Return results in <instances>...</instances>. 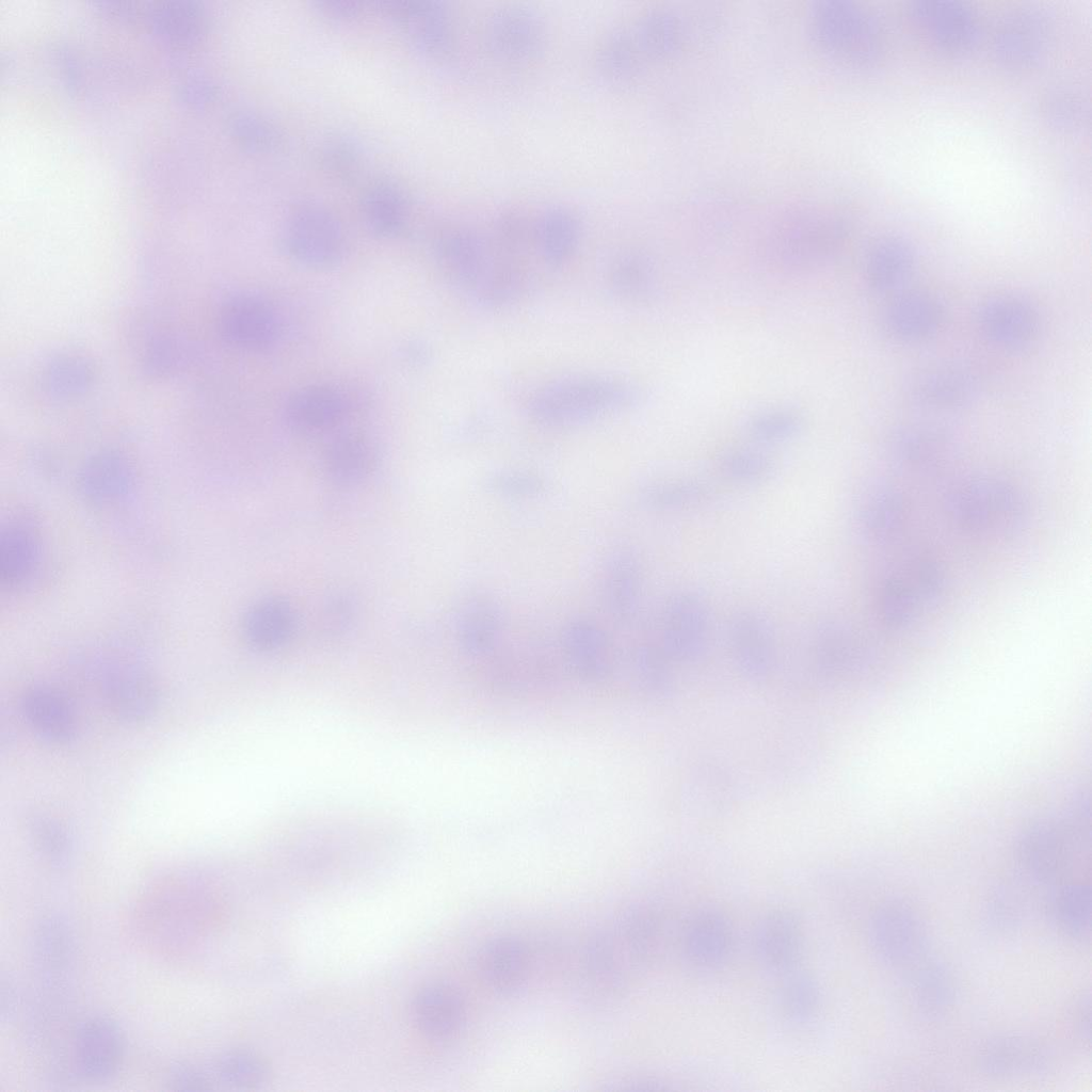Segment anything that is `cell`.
<instances>
[{"mask_svg": "<svg viewBox=\"0 0 1092 1092\" xmlns=\"http://www.w3.org/2000/svg\"><path fill=\"white\" fill-rule=\"evenodd\" d=\"M1091 820L1083 805L1030 829L1019 840L1016 854L1023 870L1033 880L1050 885L1070 881L1076 867L1090 858Z\"/></svg>", "mask_w": 1092, "mask_h": 1092, "instance_id": "6da1fadb", "label": "cell"}, {"mask_svg": "<svg viewBox=\"0 0 1092 1092\" xmlns=\"http://www.w3.org/2000/svg\"><path fill=\"white\" fill-rule=\"evenodd\" d=\"M629 384L605 376H577L551 383L531 399L529 410L547 423H572L625 408L636 402Z\"/></svg>", "mask_w": 1092, "mask_h": 1092, "instance_id": "7a4b0ae2", "label": "cell"}, {"mask_svg": "<svg viewBox=\"0 0 1092 1092\" xmlns=\"http://www.w3.org/2000/svg\"><path fill=\"white\" fill-rule=\"evenodd\" d=\"M947 511L956 524L978 533H1010L1025 519L1022 494L1009 483L991 477L959 482L947 496Z\"/></svg>", "mask_w": 1092, "mask_h": 1092, "instance_id": "3957f363", "label": "cell"}, {"mask_svg": "<svg viewBox=\"0 0 1092 1092\" xmlns=\"http://www.w3.org/2000/svg\"><path fill=\"white\" fill-rule=\"evenodd\" d=\"M869 938L876 954L889 967L911 970L927 958L926 928L904 901L889 900L877 908L869 922Z\"/></svg>", "mask_w": 1092, "mask_h": 1092, "instance_id": "277c9868", "label": "cell"}, {"mask_svg": "<svg viewBox=\"0 0 1092 1092\" xmlns=\"http://www.w3.org/2000/svg\"><path fill=\"white\" fill-rule=\"evenodd\" d=\"M282 242L295 260L314 268L336 263L344 251V236L337 218L316 203L296 206L286 220Z\"/></svg>", "mask_w": 1092, "mask_h": 1092, "instance_id": "5b68a950", "label": "cell"}, {"mask_svg": "<svg viewBox=\"0 0 1092 1092\" xmlns=\"http://www.w3.org/2000/svg\"><path fill=\"white\" fill-rule=\"evenodd\" d=\"M1049 22L1037 9H1021L1008 14L997 26L992 50L998 64L1022 73L1044 59L1049 45Z\"/></svg>", "mask_w": 1092, "mask_h": 1092, "instance_id": "8992f818", "label": "cell"}, {"mask_svg": "<svg viewBox=\"0 0 1092 1092\" xmlns=\"http://www.w3.org/2000/svg\"><path fill=\"white\" fill-rule=\"evenodd\" d=\"M910 17L921 35L949 54L969 51L978 38V20L971 9L957 0H916Z\"/></svg>", "mask_w": 1092, "mask_h": 1092, "instance_id": "52a82bcc", "label": "cell"}, {"mask_svg": "<svg viewBox=\"0 0 1092 1092\" xmlns=\"http://www.w3.org/2000/svg\"><path fill=\"white\" fill-rule=\"evenodd\" d=\"M486 43L500 60L524 63L544 50L546 30L542 18L531 9L503 6L492 14L486 25Z\"/></svg>", "mask_w": 1092, "mask_h": 1092, "instance_id": "ba28073f", "label": "cell"}, {"mask_svg": "<svg viewBox=\"0 0 1092 1092\" xmlns=\"http://www.w3.org/2000/svg\"><path fill=\"white\" fill-rule=\"evenodd\" d=\"M1048 1046L1022 1034H1003L985 1041L976 1054L978 1071L993 1078H1012L1044 1073L1051 1063Z\"/></svg>", "mask_w": 1092, "mask_h": 1092, "instance_id": "9c48e42d", "label": "cell"}, {"mask_svg": "<svg viewBox=\"0 0 1092 1092\" xmlns=\"http://www.w3.org/2000/svg\"><path fill=\"white\" fill-rule=\"evenodd\" d=\"M125 1042L118 1025L106 1016L84 1021L75 1033L74 1059L82 1076L105 1080L117 1073L124 1059Z\"/></svg>", "mask_w": 1092, "mask_h": 1092, "instance_id": "30bf717a", "label": "cell"}, {"mask_svg": "<svg viewBox=\"0 0 1092 1092\" xmlns=\"http://www.w3.org/2000/svg\"><path fill=\"white\" fill-rule=\"evenodd\" d=\"M382 9L404 30L415 47L431 55L448 51L453 26L446 4L435 0L384 1Z\"/></svg>", "mask_w": 1092, "mask_h": 1092, "instance_id": "8fae6325", "label": "cell"}, {"mask_svg": "<svg viewBox=\"0 0 1092 1092\" xmlns=\"http://www.w3.org/2000/svg\"><path fill=\"white\" fill-rule=\"evenodd\" d=\"M711 612L707 600L694 590L673 594L664 608L663 630L668 648L681 657L697 654L710 629Z\"/></svg>", "mask_w": 1092, "mask_h": 1092, "instance_id": "7c38bea8", "label": "cell"}, {"mask_svg": "<svg viewBox=\"0 0 1092 1092\" xmlns=\"http://www.w3.org/2000/svg\"><path fill=\"white\" fill-rule=\"evenodd\" d=\"M804 932L798 915L787 908L773 909L759 920L754 947L760 963L773 971L793 970L802 956Z\"/></svg>", "mask_w": 1092, "mask_h": 1092, "instance_id": "4fadbf2b", "label": "cell"}, {"mask_svg": "<svg viewBox=\"0 0 1092 1092\" xmlns=\"http://www.w3.org/2000/svg\"><path fill=\"white\" fill-rule=\"evenodd\" d=\"M220 330L229 343L259 350L274 342L278 334V321L274 310L263 300L254 295H238L223 306Z\"/></svg>", "mask_w": 1092, "mask_h": 1092, "instance_id": "5bb4252c", "label": "cell"}, {"mask_svg": "<svg viewBox=\"0 0 1092 1092\" xmlns=\"http://www.w3.org/2000/svg\"><path fill=\"white\" fill-rule=\"evenodd\" d=\"M735 944L734 928L728 917L719 910L696 912L684 927L681 945L687 959L697 967L714 968L732 954Z\"/></svg>", "mask_w": 1092, "mask_h": 1092, "instance_id": "9a60e30c", "label": "cell"}, {"mask_svg": "<svg viewBox=\"0 0 1092 1092\" xmlns=\"http://www.w3.org/2000/svg\"><path fill=\"white\" fill-rule=\"evenodd\" d=\"M413 1018L429 1039L444 1041L457 1034L465 1024L466 1007L461 994L446 983H431L415 996Z\"/></svg>", "mask_w": 1092, "mask_h": 1092, "instance_id": "2e32d148", "label": "cell"}, {"mask_svg": "<svg viewBox=\"0 0 1092 1092\" xmlns=\"http://www.w3.org/2000/svg\"><path fill=\"white\" fill-rule=\"evenodd\" d=\"M840 221L808 222L782 234L775 254L787 267H807L833 254L847 236Z\"/></svg>", "mask_w": 1092, "mask_h": 1092, "instance_id": "e0dca14e", "label": "cell"}, {"mask_svg": "<svg viewBox=\"0 0 1092 1092\" xmlns=\"http://www.w3.org/2000/svg\"><path fill=\"white\" fill-rule=\"evenodd\" d=\"M103 691L111 710L124 721H143L158 705L157 684L138 667L124 665L112 670L106 676Z\"/></svg>", "mask_w": 1092, "mask_h": 1092, "instance_id": "ac0fdd59", "label": "cell"}, {"mask_svg": "<svg viewBox=\"0 0 1092 1092\" xmlns=\"http://www.w3.org/2000/svg\"><path fill=\"white\" fill-rule=\"evenodd\" d=\"M982 332L993 342L1017 348L1028 343L1038 331V315L1026 301L1015 296H999L987 301L980 309Z\"/></svg>", "mask_w": 1092, "mask_h": 1092, "instance_id": "d6986e66", "label": "cell"}, {"mask_svg": "<svg viewBox=\"0 0 1092 1092\" xmlns=\"http://www.w3.org/2000/svg\"><path fill=\"white\" fill-rule=\"evenodd\" d=\"M21 711L30 727L47 741L65 743L76 735L75 710L68 698L53 688L29 689L22 696Z\"/></svg>", "mask_w": 1092, "mask_h": 1092, "instance_id": "ffe728a7", "label": "cell"}, {"mask_svg": "<svg viewBox=\"0 0 1092 1092\" xmlns=\"http://www.w3.org/2000/svg\"><path fill=\"white\" fill-rule=\"evenodd\" d=\"M829 30L835 44L852 60L868 64L883 52V37L877 22L851 4H838L829 12Z\"/></svg>", "mask_w": 1092, "mask_h": 1092, "instance_id": "44dd1931", "label": "cell"}, {"mask_svg": "<svg viewBox=\"0 0 1092 1092\" xmlns=\"http://www.w3.org/2000/svg\"><path fill=\"white\" fill-rule=\"evenodd\" d=\"M133 482V470L127 459L112 451L93 455L78 478L81 495L99 505L121 501L131 492Z\"/></svg>", "mask_w": 1092, "mask_h": 1092, "instance_id": "7402d4cb", "label": "cell"}, {"mask_svg": "<svg viewBox=\"0 0 1092 1092\" xmlns=\"http://www.w3.org/2000/svg\"><path fill=\"white\" fill-rule=\"evenodd\" d=\"M435 247L441 266L459 283L477 287L486 275V246L476 230L449 227L439 235Z\"/></svg>", "mask_w": 1092, "mask_h": 1092, "instance_id": "603a6c76", "label": "cell"}, {"mask_svg": "<svg viewBox=\"0 0 1092 1092\" xmlns=\"http://www.w3.org/2000/svg\"><path fill=\"white\" fill-rule=\"evenodd\" d=\"M530 966L528 948L514 937H501L488 943L478 961L484 983L500 993L519 989L529 976Z\"/></svg>", "mask_w": 1092, "mask_h": 1092, "instance_id": "cb8c5ba5", "label": "cell"}, {"mask_svg": "<svg viewBox=\"0 0 1092 1092\" xmlns=\"http://www.w3.org/2000/svg\"><path fill=\"white\" fill-rule=\"evenodd\" d=\"M973 373L960 366H942L924 372L913 384V397L921 405L952 410L969 404L977 395Z\"/></svg>", "mask_w": 1092, "mask_h": 1092, "instance_id": "d4e9b609", "label": "cell"}, {"mask_svg": "<svg viewBox=\"0 0 1092 1092\" xmlns=\"http://www.w3.org/2000/svg\"><path fill=\"white\" fill-rule=\"evenodd\" d=\"M347 411V401L338 389L317 385L296 391L287 402L286 419L299 431L317 432L338 423Z\"/></svg>", "mask_w": 1092, "mask_h": 1092, "instance_id": "484cf974", "label": "cell"}, {"mask_svg": "<svg viewBox=\"0 0 1092 1092\" xmlns=\"http://www.w3.org/2000/svg\"><path fill=\"white\" fill-rule=\"evenodd\" d=\"M942 320V305L934 296L924 292L899 296L885 314L888 333L903 341H917L931 336Z\"/></svg>", "mask_w": 1092, "mask_h": 1092, "instance_id": "4316f807", "label": "cell"}, {"mask_svg": "<svg viewBox=\"0 0 1092 1092\" xmlns=\"http://www.w3.org/2000/svg\"><path fill=\"white\" fill-rule=\"evenodd\" d=\"M910 973L911 995L920 1014L930 1019L945 1016L957 999L951 970L944 963L926 958Z\"/></svg>", "mask_w": 1092, "mask_h": 1092, "instance_id": "83f0119b", "label": "cell"}, {"mask_svg": "<svg viewBox=\"0 0 1092 1092\" xmlns=\"http://www.w3.org/2000/svg\"><path fill=\"white\" fill-rule=\"evenodd\" d=\"M640 968L653 964L667 941V917L652 905L630 910L615 924Z\"/></svg>", "mask_w": 1092, "mask_h": 1092, "instance_id": "f1b7e54d", "label": "cell"}, {"mask_svg": "<svg viewBox=\"0 0 1092 1092\" xmlns=\"http://www.w3.org/2000/svg\"><path fill=\"white\" fill-rule=\"evenodd\" d=\"M39 544L33 530L20 523H10L1 531L0 579L12 590L23 585L36 571Z\"/></svg>", "mask_w": 1092, "mask_h": 1092, "instance_id": "f546056e", "label": "cell"}, {"mask_svg": "<svg viewBox=\"0 0 1092 1092\" xmlns=\"http://www.w3.org/2000/svg\"><path fill=\"white\" fill-rule=\"evenodd\" d=\"M295 615L292 607L279 598H269L253 606L246 613L243 629L256 648L269 651L284 644L292 635Z\"/></svg>", "mask_w": 1092, "mask_h": 1092, "instance_id": "4dcf8cb0", "label": "cell"}, {"mask_svg": "<svg viewBox=\"0 0 1092 1092\" xmlns=\"http://www.w3.org/2000/svg\"><path fill=\"white\" fill-rule=\"evenodd\" d=\"M729 635L739 659L746 665L760 668L771 659L773 630L760 611L743 609L732 616Z\"/></svg>", "mask_w": 1092, "mask_h": 1092, "instance_id": "1f68e13d", "label": "cell"}, {"mask_svg": "<svg viewBox=\"0 0 1092 1092\" xmlns=\"http://www.w3.org/2000/svg\"><path fill=\"white\" fill-rule=\"evenodd\" d=\"M362 211L369 228L382 237L398 235L408 215V204L397 186L381 181L371 184L362 198Z\"/></svg>", "mask_w": 1092, "mask_h": 1092, "instance_id": "d6a6232c", "label": "cell"}, {"mask_svg": "<svg viewBox=\"0 0 1092 1092\" xmlns=\"http://www.w3.org/2000/svg\"><path fill=\"white\" fill-rule=\"evenodd\" d=\"M913 263L914 253L905 240L899 237L883 238L869 253L867 279L879 291L893 290L908 278Z\"/></svg>", "mask_w": 1092, "mask_h": 1092, "instance_id": "836d02e7", "label": "cell"}, {"mask_svg": "<svg viewBox=\"0 0 1092 1092\" xmlns=\"http://www.w3.org/2000/svg\"><path fill=\"white\" fill-rule=\"evenodd\" d=\"M580 235L577 216L567 208L545 210L533 228L543 257L552 264L565 261L575 251Z\"/></svg>", "mask_w": 1092, "mask_h": 1092, "instance_id": "e575fe53", "label": "cell"}, {"mask_svg": "<svg viewBox=\"0 0 1092 1092\" xmlns=\"http://www.w3.org/2000/svg\"><path fill=\"white\" fill-rule=\"evenodd\" d=\"M640 48L624 29L615 28L604 35L595 52L598 75L611 85L628 83L637 74Z\"/></svg>", "mask_w": 1092, "mask_h": 1092, "instance_id": "d590c367", "label": "cell"}, {"mask_svg": "<svg viewBox=\"0 0 1092 1092\" xmlns=\"http://www.w3.org/2000/svg\"><path fill=\"white\" fill-rule=\"evenodd\" d=\"M1050 913L1058 925L1073 938H1089L1091 930V887L1082 881L1058 886L1051 898Z\"/></svg>", "mask_w": 1092, "mask_h": 1092, "instance_id": "8d00e7d4", "label": "cell"}, {"mask_svg": "<svg viewBox=\"0 0 1092 1092\" xmlns=\"http://www.w3.org/2000/svg\"><path fill=\"white\" fill-rule=\"evenodd\" d=\"M858 524L873 540H886L900 530L904 519L902 497L892 488L879 487L866 496L858 509Z\"/></svg>", "mask_w": 1092, "mask_h": 1092, "instance_id": "74e56055", "label": "cell"}, {"mask_svg": "<svg viewBox=\"0 0 1092 1092\" xmlns=\"http://www.w3.org/2000/svg\"><path fill=\"white\" fill-rule=\"evenodd\" d=\"M713 486L700 478H679L662 481L647 487L644 500L652 508L663 511H689L710 503Z\"/></svg>", "mask_w": 1092, "mask_h": 1092, "instance_id": "f35d334b", "label": "cell"}, {"mask_svg": "<svg viewBox=\"0 0 1092 1092\" xmlns=\"http://www.w3.org/2000/svg\"><path fill=\"white\" fill-rule=\"evenodd\" d=\"M374 460L375 453L368 440L354 435L344 436L330 446L324 468L334 481L353 483L367 476Z\"/></svg>", "mask_w": 1092, "mask_h": 1092, "instance_id": "ab89813d", "label": "cell"}, {"mask_svg": "<svg viewBox=\"0 0 1092 1092\" xmlns=\"http://www.w3.org/2000/svg\"><path fill=\"white\" fill-rule=\"evenodd\" d=\"M150 23L159 35L177 44L196 42L203 33V15L194 2L161 3L150 11Z\"/></svg>", "mask_w": 1092, "mask_h": 1092, "instance_id": "60d3db41", "label": "cell"}, {"mask_svg": "<svg viewBox=\"0 0 1092 1092\" xmlns=\"http://www.w3.org/2000/svg\"><path fill=\"white\" fill-rule=\"evenodd\" d=\"M820 987L808 973L788 971L777 995L782 1015L794 1024L810 1021L820 1006Z\"/></svg>", "mask_w": 1092, "mask_h": 1092, "instance_id": "b9f144b4", "label": "cell"}, {"mask_svg": "<svg viewBox=\"0 0 1092 1092\" xmlns=\"http://www.w3.org/2000/svg\"><path fill=\"white\" fill-rule=\"evenodd\" d=\"M946 448L943 435L928 428H904L890 440L894 456L914 467L929 466L938 461Z\"/></svg>", "mask_w": 1092, "mask_h": 1092, "instance_id": "7bdbcfd3", "label": "cell"}, {"mask_svg": "<svg viewBox=\"0 0 1092 1092\" xmlns=\"http://www.w3.org/2000/svg\"><path fill=\"white\" fill-rule=\"evenodd\" d=\"M720 475L727 481L739 485H759L774 477L773 461L760 451L753 449L728 450L717 462Z\"/></svg>", "mask_w": 1092, "mask_h": 1092, "instance_id": "ee69618b", "label": "cell"}, {"mask_svg": "<svg viewBox=\"0 0 1092 1092\" xmlns=\"http://www.w3.org/2000/svg\"><path fill=\"white\" fill-rule=\"evenodd\" d=\"M1043 118L1047 124L1064 133L1081 129L1087 119L1082 97L1069 87H1054L1044 94L1041 101Z\"/></svg>", "mask_w": 1092, "mask_h": 1092, "instance_id": "f6af8a7d", "label": "cell"}, {"mask_svg": "<svg viewBox=\"0 0 1092 1092\" xmlns=\"http://www.w3.org/2000/svg\"><path fill=\"white\" fill-rule=\"evenodd\" d=\"M216 1074L226 1085L238 1089H252L263 1083L269 1069L258 1055L242 1049L222 1055L216 1062Z\"/></svg>", "mask_w": 1092, "mask_h": 1092, "instance_id": "bcb514c9", "label": "cell"}, {"mask_svg": "<svg viewBox=\"0 0 1092 1092\" xmlns=\"http://www.w3.org/2000/svg\"><path fill=\"white\" fill-rule=\"evenodd\" d=\"M28 828L35 846L53 865H65L71 855L73 842L65 826L44 814L28 819Z\"/></svg>", "mask_w": 1092, "mask_h": 1092, "instance_id": "7dc6e473", "label": "cell"}, {"mask_svg": "<svg viewBox=\"0 0 1092 1092\" xmlns=\"http://www.w3.org/2000/svg\"><path fill=\"white\" fill-rule=\"evenodd\" d=\"M229 128L237 143L253 152L271 151L280 142L277 128L254 112H236L229 118Z\"/></svg>", "mask_w": 1092, "mask_h": 1092, "instance_id": "c3c4849f", "label": "cell"}, {"mask_svg": "<svg viewBox=\"0 0 1092 1092\" xmlns=\"http://www.w3.org/2000/svg\"><path fill=\"white\" fill-rule=\"evenodd\" d=\"M918 603L920 601L910 582L894 577L887 579L882 588L879 612L886 625L898 628L912 620Z\"/></svg>", "mask_w": 1092, "mask_h": 1092, "instance_id": "681fc988", "label": "cell"}, {"mask_svg": "<svg viewBox=\"0 0 1092 1092\" xmlns=\"http://www.w3.org/2000/svg\"><path fill=\"white\" fill-rule=\"evenodd\" d=\"M92 380V370L84 359L64 357L52 363L47 371V386L57 395H74L84 390Z\"/></svg>", "mask_w": 1092, "mask_h": 1092, "instance_id": "f907efd6", "label": "cell"}, {"mask_svg": "<svg viewBox=\"0 0 1092 1092\" xmlns=\"http://www.w3.org/2000/svg\"><path fill=\"white\" fill-rule=\"evenodd\" d=\"M610 279L619 293L624 295L643 294L651 285V267L645 259L638 255H624L613 263Z\"/></svg>", "mask_w": 1092, "mask_h": 1092, "instance_id": "816d5d0a", "label": "cell"}, {"mask_svg": "<svg viewBox=\"0 0 1092 1092\" xmlns=\"http://www.w3.org/2000/svg\"><path fill=\"white\" fill-rule=\"evenodd\" d=\"M673 34V23L668 16L651 13L640 20L635 38L641 51L659 55L670 49Z\"/></svg>", "mask_w": 1092, "mask_h": 1092, "instance_id": "f5cc1de1", "label": "cell"}, {"mask_svg": "<svg viewBox=\"0 0 1092 1092\" xmlns=\"http://www.w3.org/2000/svg\"><path fill=\"white\" fill-rule=\"evenodd\" d=\"M801 428L800 417L789 411L765 413L750 424L751 435L762 443H781L793 437Z\"/></svg>", "mask_w": 1092, "mask_h": 1092, "instance_id": "db71d44e", "label": "cell"}, {"mask_svg": "<svg viewBox=\"0 0 1092 1092\" xmlns=\"http://www.w3.org/2000/svg\"><path fill=\"white\" fill-rule=\"evenodd\" d=\"M358 146L349 139L328 142L322 150L324 167L340 178L350 177L359 164Z\"/></svg>", "mask_w": 1092, "mask_h": 1092, "instance_id": "11a10c76", "label": "cell"}, {"mask_svg": "<svg viewBox=\"0 0 1092 1092\" xmlns=\"http://www.w3.org/2000/svg\"><path fill=\"white\" fill-rule=\"evenodd\" d=\"M908 581L919 601H930L940 594L943 588L944 574L935 561L920 559L913 564Z\"/></svg>", "mask_w": 1092, "mask_h": 1092, "instance_id": "9f6ffc18", "label": "cell"}, {"mask_svg": "<svg viewBox=\"0 0 1092 1092\" xmlns=\"http://www.w3.org/2000/svg\"><path fill=\"white\" fill-rule=\"evenodd\" d=\"M317 7L326 16L335 19H350L362 11V3L356 0H318Z\"/></svg>", "mask_w": 1092, "mask_h": 1092, "instance_id": "6f0895ef", "label": "cell"}, {"mask_svg": "<svg viewBox=\"0 0 1092 1092\" xmlns=\"http://www.w3.org/2000/svg\"><path fill=\"white\" fill-rule=\"evenodd\" d=\"M214 94L212 85L204 80H193L186 83L182 90V95L190 101V103L204 105L209 101Z\"/></svg>", "mask_w": 1092, "mask_h": 1092, "instance_id": "680465c9", "label": "cell"}, {"mask_svg": "<svg viewBox=\"0 0 1092 1092\" xmlns=\"http://www.w3.org/2000/svg\"><path fill=\"white\" fill-rule=\"evenodd\" d=\"M1090 995H1082L1075 1003L1074 1009V1023L1075 1028L1079 1034L1089 1040L1090 1038V1014H1091Z\"/></svg>", "mask_w": 1092, "mask_h": 1092, "instance_id": "91938a15", "label": "cell"}, {"mask_svg": "<svg viewBox=\"0 0 1092 1092\" xmlns=\"http://www.w3.org/2000/svg\"><path fill=\"white\" fill-rule=\"evenodd\" d=\"M175 1083L186 1089H205L208 1079L194 1069H183L176 1075Z\"/></svg>", "mask_w": 1092, "mask_h": 1092, "instance_id": "94428289", "label": "cell"}]
</instances>
